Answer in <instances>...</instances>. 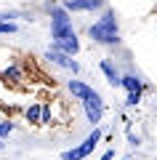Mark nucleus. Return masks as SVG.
I'll return each mask as SVG.
<instances>
[{
    "mask_svg": "<svg viewBox=\"0 0 157 160\" xmlns=\"http://www.w3.org/2000/svg\"><path fill=\"white\" fill-rule=\"evenodd\" d=\"M51 32H53L56 46L61 48L64 53H75V51H77V38H75L72 22H69V16L61 11V8L53 11V27H51Z\"/></svg>",
    "mask_w": 157,
    "mask_h": 160,
    "instance_id": "f257e3e1",
    "label": "nucleus"
},
{
    "mask_svg": "<svg viewBox=\"0 0 157 160\" xmlns=\"http://www.w3.org/2000/svg\"><path fill=\"white\" fill-rule=\"evenodd\" d=\"M91 38L101 40V43H115V40H117V24H115V16H101V22L91 27Z\"/></svg>",
    "mask_w": 157,
    "mask_h": 160,
    "instance_id": "f03ea898",
    "label": "nucleus"
},
{
    "mask_svg": "<svg viewBox=\"0 0 157 160\" xmlns=\"http://www.w3.org/2000/svg\"><path fill=\"white\" fill-rule=\"evenodd\" d=\"M99 136H101V133H99V131H93V133H91V136L85 139V142L80 144L77 149H69V152H64V160H80V158H85V155H88L91 149L96 147V142H99Z\"/></svg>",
    "mask_w": 157,
    "mask_h": 160,
    "instance_id": "7ed1b4c3",
    "label": "nucleus"
},
{
    "mask_svg": "<svg viewBox=\"0 0 157 160\" xmlns=\"http://www.w3.org/2000/svg\"><path fill=\"white\" fill-rule=\"evenodd\" d=\"M85 112H88L91 123H99V118H101V99H99L96 91H91L88 96H85Z\"/></svg>",
    "mask_w": 157,
    "mask_h": 160,
    "instance_id": "20e7f679",
    "label": "nucleus"
},
{
    "mask_svg": "<svg viewBox=\"0 0 157 160\" xmlns=\"http://www.w3.org/2000/svg\"><path fill=\"white\" fill-rule=\"evenodd\" d=\"M45 56H48L51 62H56L59 67H67V69H77V64H75L72 59H67V53H61V51H48Z\"/></svg>",
    "mask_w": 157,
    "mask_h": 160,
    "instance_id": "39448f33",
    "label": "nucleus"
},
{
    "mask_svg": "<svg viewBox=\"0 0 157 160\" xmlns=\"http://www.w3.org/2000/svg\"><path fill=\"white\" fill-rule=\"evenodd\" d=\"M99 6V0H67V8H96Z\"/></svg>",
    "mask_w": 157,
    "mask_h": 160,
    "instance_id": "423d86ee",
    "label": "nucleus"
},
{
    "mask_svg": "<svg viewBox=\"0 0 157 160\" xmlns=\"http://www.w3.org/2000/svg\"><path fill=\"white\" fill-rule=\"evenodd\" d=\"M69 91L75 93V96H80V99H85L91 93V88L88 86H83V83H77V80H72V83H69Z\"/></svg>",
    "mask_w": 157,
    "mask_h": 160,
    "instance_id": "0eeeda50",
    "label": "nucleus"
},
{
    "mask_svg": "<svg viewBox=\"0 0 157 160\" xmlns=\"http://www.w3.org/2000/svg\"><path fill=\"white\" fill-rule=\"evenodd\" d=\"M120 83H123V86L128 88L130 93H139V88H141V83H139V80H136V78H123V80H120Z\"/></svg>",
    "mask_w": 157,
    "mask_h": 160,
    "instance_id": "6e6552de",
    "label": "nucleus"
},
{
    "mask_svg": "<svg viewBox=\"0 0 157 160\" xmlns=\"http://www.w3.org/2000/svg\"><path fill=\"white\" fill-rule=\"evenodd\" d=\"M101 67H104V72L109 75V83H112V86H117V83H120V78H117V72L112 69V64H109V62H104Z\"/></svg>",
    "mask_w": 157,
    "mask_h": 160,
    "instance_id": "1a4fd4ad",
    "label": "nucleus"
},
{
    "mask_svg": "<svg viewBox=\"0 0 157 160\" xmlns=\"http://www.w3.org/2000/svg\"><path fill=\"white\" fill-rule=\"evenodd\" d=\"M27 118H29V120H32V123H35V120L40 118V109H37V107H32V109H29V112H27Z\"/></svg>",
    "mask_w": 157,
    "mask_h": 160,
    "instance_id": "9d476101",
    "label": "nucleus"
},
{
    "mask_svg": "<svg viewBox=\"0 0 157 160\" xmlns=\"http://www.w3.org/2000/svg\"><path fill=\"white\" fill-rule=\"evenodd\" d=\"M6 133H11V123L8 126H0V136H6Z\"/></svg>",
    "mask_w": 157,
    "mask_h": 160,
    "instance_id": "9b49d317",
    "label": "nucleus"
},
{
    "mask_svg": "<svg viewBox=\"0 0 157 160\" xmlns=\"http://www.w3.org/2000/svg\"><path fill=\"white\" fill-rule=\"evenodd\" d=\"M3 32H13V27H11V24H0V35H3Z\"/></svg>",
    "mask_w": 157,
    "mask_h": 160,
    "instance_id": "f8f14e48",
    "label": "nucleus"
},
{
    "mask_svg": "<svg viewBox=\"0 0 157 160\" xmlns=\"http://www.w3.org/2000/svg\"><path fill=\"white\" fill-rule=\"evenodd\" d=\"M112 158H115V155H112V152H107V155H104L101 160H112Z\"/></svg>",
    "mask_w": 157,
    "mask_h": 160,
    "instance_id": "ddd939ff",
    "label": "nucleus"
}]
</instances>
